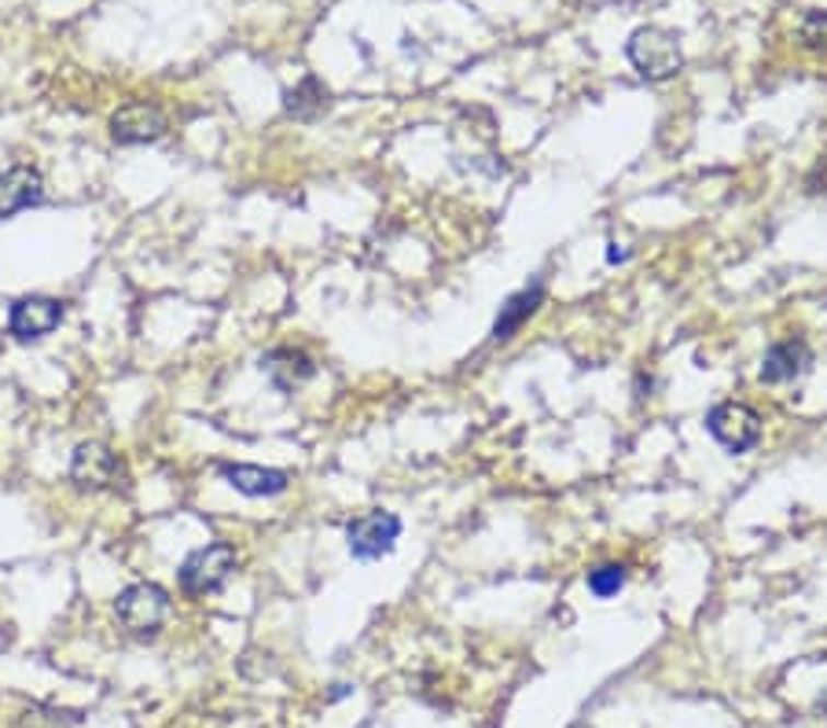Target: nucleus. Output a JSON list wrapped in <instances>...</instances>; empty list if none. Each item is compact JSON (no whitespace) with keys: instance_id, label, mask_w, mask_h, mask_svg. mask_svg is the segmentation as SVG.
<instances>
[{"instance_id":"obj_1","label":"nucleus","mask_w":827,"mask_h":728,"mask_svg":"<svg viewBox=\"0 0 827 728\" xmlns=\"http://www.w3.org/2000/svg\"><path fill=\"white\" fill-rule=\"evenodd\" d=\"M629 63H633L647 81H666L685 67V53H680V37L674 30L662 26H640L625 45Z\"/></svg>"},{"instance_id":"obj_2","label":"nucleus","mask_w":827,"mask_h":728,"mask_svg":"<svg viewBox=\"0 0 827 728\" xmlns=\"http://www.w3.org/2000/svg\"><path fill=\"white\" fill-rule=\"evenodd\" d=\"M236 567H240V556H236L232 545H206L184 559L181 589L188 592V597H206V592L221 589L236 574Z\"/></svg>"},{"instance_id":"obj_3","label":"nucleus","mask_w":827,"mask_h":728,"mask_svg":"<svg viewBox=\"0 0 827 728\" xmlns=\"http://www.w3.org/2000/svg\"><path fill=\"white\" fill-rule=\"evenodd\" d=\"M707 430L713 435V442L739 457V453H750V449L761 442V416L754 413L750 405L725 402V405H713L707 413Z\"/></svg>"},{"instance_id":"obj_4","label":"nucleus","mask_w":827,"mask_h":728,"mask_svg":"<svg viewBox=\"0 0 827 728\" xmlns=\"http://www.w3.org/2000/svg\"><path fill=\"white\" fill-rule=\"evenodd\" d=\"M398 538H401V519L394 516V511H368V516L349 522V530H346L349 556L360 563L390 556L398 545Z\"/></svg>"},{"instance_id":"obj_5","label":"nucleus","mask_w":827,"mask_h":728,"mask_svg":"<svg viewBox=\"0 0 827 728\" xmlns=\"http://www.w3.org/2000/svg\"><path fill=\"white\" fill-rule=\"evenodd\" d=\"M115 611H118V619L126 629L143 637V633H159V625L165 622V614H170V597H165L159 586H148V581H143V586H129L126 592H122Z\"/></svg>"},{"instance_id":"obj_6","label":"nucleus","mask_w":827,"mask_h":728,"mask_svg":"<svg viewBox=\"0 0 827 728\" xmlns=\"http://www.w3.org/2000/svg\"><path fill=\"white\" fill-rule=\"evenodd\" d=\"M70 478L85 489H111L126 478V467L122 460L111 453L107 446L100 442H85L74 449V460H70Z\"/></svg>"},{"instance_id":"obj_7","label":"nucleus","mask_w":827,"mask_h":728,"mask_svg":"<svg viewBox=\"0 0 827 728\" xmlns=\"http://www.w3.org/2000/svg\"><path fill=\"white\" fill-rule=\"evenodd\" d=\"M64 321V305L56 299H45V294H30V299H19L12 305V335L30 343V338H45Z\"/></svg>"},{"instance_id":"obj_8","label":"nucleus","mask_w":827,"mask_h":728,"mask_svg":"<svg viewBox=\"0 0 827 728\" xmlns=\"http://www.w3.org/2000/svg\"><path fill=\"white\" fill-rule=\"evenodd\" d=\"M165 132V115L148 100H137V104H126L111 118V137L118 143H151Z\"/></svg>"},{"instance_id":"obj_9","label":"nucleus","mask_w":827,"mask_h":728,"mask_svg":"<svg viewBox=\"0 0 827 728\" xmlns=\"http://www.w3.org/2000/svg\"><path fill=\"white\" fill-rule=\"evenodd\" d=\"M809 365H813L809 346L802 338H788V343L769 346V354L761 361V383H791V379L809 372Z\"/></svg>"},{"instance_id":"obj_10","label":"nucleus","mask_w":827,"mask_h":728,"mask_svg":"<svg viewBox=\"0 0 827 728\" xmlns=\"http://www.w3.org/2000/svg\"><path fill=\"white\" fill-rule=\"evenodd\" d=\"M45 196V184H41V173L30 166H15L8 173H0V218H12V213L34 207Z\"/></svg>"},{"instance_id":"obj_11","label":"nucleus","mask_w":827,"mask_h":728,"mask_svg":"<svg viewBox=\"0 0 827 728\" xmlns=\"http://www.w3.org/2000/svg\"><path fill=\"white\" fill-rule=\"evenodd\" d=\"M225 482L240 489L243 497H276L287 489V475L276 467H257V464H225Z\"/></svg>"},{"instance_id":"obj_12","label":"nucleus","mask_w":827,"mask_h":728,"mask_svg":"<svg viewBox=\"0 0 827 728\" xmlns=\"http://www.w3.org/2000/svg\"><path fill=\"white\" fill-rule=\"evenodd\" d=\"M262 372L273 379L276 391H295L298 383H306L309 375L317 372L313 361L302 354V350H291V346H284V350H273L262 357Z\"/></svg>"},{"instance_id":"obj_13","label":"nucleus","mask_w":827,"mask_h":728,"mask_svg":"<svg viewBox=\"0 0 827 728\" xmlns=\"http://www.w3.org/2000/svg\"><path fill=\"white\" fill-rule=\"evenodd\" d=\"M541 299H544V284L541 280H537L533 287H522L519 294H512V299L501 305V313H496V324H493V338H496V343H508V338L537 313Z\"/></svg>"},{"instance_id":"obj_14","label":"nucleus","mask_w":827,"mask_h":728,"mask_svg":"<svg viewBox=\"0 0 827 728\" xmlns=\"http://www.w3.org/2000/svg\"><path fill=\"white\" fill-rule=\"evenodd\" d=\"M331 107V92L320 78H302L298 85L287 92V115L291 118H302V122H313L320 118L324 111Z\"/></svg>"},{"instance_id":"obj_15","label":"nucleus","mask_w":827,"mask_h":728,"mask_svg":"<svg viewBox=\"0 0 827 728\" xmlns=\"http://www.w3.org/2000/svg\"><path fill=\"white\" fill-rule=\"evenodd\" d=\"M625 589V567L622 563H599L596 570H588V592L596 600H611Z\"/></svg>"},{"instance_id":"obj_16","label":"nucleus","mask_w":827,"mask_h":728,"mask_svg":"<svg viewBox=\"0 0 827 728\" xmlns=\"http://www.w3.org/2000/svg\"><path fill=\"white\" fill-rule=\"evenodd\" d=\"M802 45L813 53H827V12H813L802 23Z\"/></svg>"},{"instance_id":"obj_17","label":"nucleus","mask_w":827,"mask_h":728,"mask_svg":"<svg viewBox=\"0 0 827 728\" xmlns=\"http://www.w3.org/2000/svg\"><path fill=\"white\" fill-rule=\"evenodd\" d=\"M607 262H625V251H618V243H611V251H607Z\"/></svg>"}]
</instances>
